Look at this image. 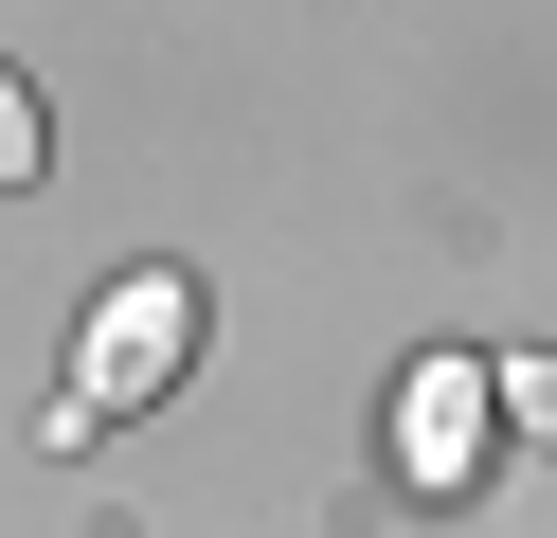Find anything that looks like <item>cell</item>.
Here are the masks:
<instances>
[{"label":"cell","instance_id":"cell-1","mask_svg":"<svg viewBox=\"0 0 557 538\" xmlns=\"http://www.w3.org/2000/svg\"><path fill=\"white\" fill-rule=\"evenodd\" d=\"M198 377V270H126L109 305H90V341H73V395L37 413V449H90L109 413H145V395H181Z\"/></svg>","mask_w":557,"mask_h":538},{"label":"cell","instance_id":"cell-3","mask_svg":"<svg viewBox=\"0 0 557 538\" xmlns=\"http://www.w3.org/2000/svg\"><path fill=\"white\" fill-rule=\"evenodd\" d=\"M485 395H504L521 449H557V359H485Z\"/></svg>","mask_w":557,"mask_h":538},{"label":"cell","instance_id":"cell-2","mask_svg":"<svg viewBox=\"0 0 557 538\" xmlns=\"http://www.w3.org/2000/svg\"><path fill=\"white\" fill-rule=\"evenodd\" d=\"M377 449H396V485H413V502H468V485H485V449H504V395H485V359H413V377H396V413H377Z\"/></svg>","mask_w":557,"mask_h":538},{"label":"cell","instance_id":"cell-4","mask_svg":"<svg viewBox=\"0 0 557 538\" xmlns=\"http://www.w3.org/2000/svg\"><path fill=\"white\" fill-rule=\"evenodd\" d=\"M54 162V126H37V90H18V72H0V198H18V179Z\"/></svg>","mask_w":557,"mask_h":538}]
</instances>
